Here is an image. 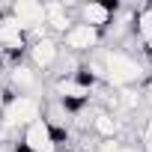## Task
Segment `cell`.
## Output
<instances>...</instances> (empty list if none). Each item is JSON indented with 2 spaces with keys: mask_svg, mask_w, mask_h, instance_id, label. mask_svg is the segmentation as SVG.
Segmentation results:
<instances>
[{
  "mask_svg": "<svg viewBox=\"0 0 152 152\" xmlns=\"http://www.w3.org/2000/svg\"><path fill=\"white\" fill-rule=\"evenodd\" d=\"M90 128H93V134H96L99 140H119V134H122V119H119L116 113L99 107V110L90 116Z\"/></svg>",
  "mask_w": 152,
  "mask_h": 152,
  "instance_id": "8",
  "label": "cell"
},
{
  "mask_svg": "<svg viewBox=\"0 0 152 152\" xmlns=\"http://www.w3.org/2000/svg\"><path fill=\"white\" fill-rule=\"evenodd\" d=\"M75 15H78V6H72V3H45V27H48V33L54 39L63 36L75 24Z\"/></svg>",
  "mask_w": 152,
  "mask_h": 152,
  "instance_id": "7",
  "label": "cell"
},
{
  "mask_svg": "<svg viewBox=\"0 0 152 152\" xmlns=\"http://www.w3.org/2000/svg\"><path fill=\"white\" fill-rule=\"evenodd\" d=\"M140 137H143V143H146V149L152 152V116L146 119V125H143V134H140Z\"/></svg>",
  "mask_w": 152,
  "mask_h": 152,
  "instance_id": "9",
  "label": "cell"
},
{
  "mask_svg": "<svg viewBox=\"0 0 152 152\" xmlns=\"http://www.w3.org/2000/svg\"><path fill=\"white\" fill-rule=\"evenodd\" d=\"M42 107L45 102L39 96H9V102L3 104V110H0V125H6V128H27L33 125L36 119H42Z\"/></svg>",
  "mask_w": 152,
  "mask_h": 152,
  "instance_id": "2",
  "label": "cell"
},
{
  "mask_svg": "<svg viewBox=\"0 0 152 152\" xmlns=\"http://www.w3.org/2000/svg\"><path fill=\"white\" fill-rule=\"evenodd\" d=\"M6 87L15 93V96H39L42 90V75L30 66V63H12L9 72H6Z\"/></svg>",
  "mask_w": 152,
  "mask_h": 152,
  "instance_id": "5",
  "label": "cell"
},
{
  "mask_svg": "<svg viewBox=\"0 0 152 152\" xmlns=\"http://www.w3.org/2000/svg\"><path fill=\"white\" fill-rule=\"evenodd\" d=\"M102 42H104V33L96 30V27H90V24H81V21H75V24L60 36V48L69 51V54H75V57H90V54H96V51L102 48Z\"/></svg>",
  "mask_w": 152,
  "mask_h": 152,
  "instance_id": "3",
  "label": "cell"
},
{
  "mask_svg": "<svg viewBox=\"0 0 152 152\" xmlns=\"http://www.w3.org/2000/svg\"><path fill=\"white\" fill-rule=\"evenodd\" d=\"M102 60V75L110 90H125V87H140L146 81V66L125 48H107L99 54Z\"/></svg>",
  "mask_w": 152,
  "mask_h": 152,
  "instance_id": "1",
  "label": "cell"
},
{
  "mask_svg": "<svg viewBox=\"0 0 152 152\" xmlns=\"http://www.w3.org/2000/svg\"><path fill=\"white\" fill-rule=\"evenodd\" d=\"M116 12H119L116 3H99V0H90V3H81V6H78V21H81V24H90V27H96V30L104 33V30L113 24Z\"/></svg>",
  "mask_w": 152,
  "mask_h": 152,
  "instance_id": "6",
  "label": "cell"
},
{
  "mask_svg": "<svg viewBox=\"0 0 152 152\" xmlns=\"http://www.w3.org/2000/svg\"><path fill=\"white\" fill-rule=\"evenodd\" d=\"M60 39H54V36H42V39H33L30 45H27V63L39 72V75H45V72H54V66H57V60H60Z\"/></svg>",
  "mask_w": 152,
  "mask_h": 152,
  "instance_id": "4",
  "label": "cell"
},
{
  "mask_svg": "<svg viewBox=\"0 0 152 152\" xmlns=\"http://www.w3.org/2000/svg\"><path fill=\"white\" fill-rule=\"evenodd\" d=\"M57 152H72V149H57Z\"/></svg>",
  "mask_w": 152,
  "mask_h": 152,
  "instance_id": "11",
  "label": "cell"
},
{
  "mask_svg": "<svg viewBox=\"0 0 152 152\" xmlns=\"http://www.w3.org/2000/svg\"><path fill=\"white\" fill-rule=\"evenodd\" d=\"M143 104L152 110V75L146 78V87H143Z\"/></svg>",
  "mask_w": 152,
  "mask_h": 152,
  "instance_id": "10",
  "label": "cell"
}]
</instances>
